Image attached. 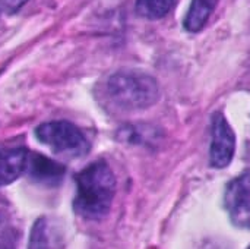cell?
Wrapping results in <instances>:
<instances>
[{"label": "cell", "instance_id": "6da1fadb", "mask_svg": "<svg viewBox=\"0 0 250 249\" xmlns=\"http://www.w3.org/2000/svg\"><path fill=\"white\" fill-rule=\"evenodd\" d=\"M75 182L73 208L76 214L86 220L105 217L116 194V178L110 166L103 160H97L81 170L75 176Z\"/></svg>", "mask_w": 250, "mask_h": 249}, {"label": "cell", "instance_id": "7a4b0ae2", "mask_svg": "<svg viewBox=\"0 0 250 249\" xmlns=\"http://www.w3.org/2000/svg\"><path fill=\"white\" fill-rule=\"evenodd\" d=\"M157 81L139 70H119L105 82V95L122 110H139L158 100Z\"/></svg>", "mask_w": 250, "mask_h": 249}, {"label": "cell", "instance_id": "3957f363", "mask_svg": "<svg viewBox=\"0 0 250 249\" xmlns=\"http://www.w3.org/2000/svg\"><path fill=\"white\" fill-rule=\"evenodd\" d=\"M35 138L47 145L54 154L79 158L89 153V141L82 131L67 120H53L41 123L35 131Z\"/></svg>", "mask_w": 250, "mask_h": 249}, {"label": "cell", "instance_id": "277c9868", "mask_svg": "<svg viewBox=\"0 0 250 249\" xmlns=\"http://www.w3.org/2000/svg\"><path fill=\"white\" fill-rule=\"evenodd\" d=\"M224 203L233 225L250 230V172H245L227 185Z\"/></svg>", "mask_w": 250, "mask_h": 249}, {"label": "cell", "instance_id": "5b68a950", "mask_svg": "<svg viewBox=\"0 0 250 249\" xmlns=\"http://www.w3.org/2000/svg\"><path fill=\"white\" fill-rule=\"evenodd\" d=\"M236 150V136L221 113L212 116V142H211V166L217 169L227 167L234 156Z\"/></svg>", "mask_w": 250, "mask_h": 249}, {"label": "cell", "instance_id": "8992f818", "mask_svg": "<svg viewBox=\"0 0 250 249\" xmlns=\"http://www.w3.org/2000/svg\"><path fill=\"white\" fill-rule=\"evenodd\" d=\"M26 172L34 182L45 186H56L62 182L66 169L63 164L40 153H29Z\"/></svg>", "mask_w": 250, "mask_h": 249}, {"label": "cell", "instance_id": "52a82bcc", "mask_svg": "<svg viewBox=\"0 0 250 249\" xmlns=\"http://www.w3.org/2000/svg\"><path fill=\"white\" fill-rule=\"evenodd\" d=\"M29 151L22 147L0 148V186L15 182L26 172Z\"/></svg>", "mask_w": 250, "mask_h": 249}, {"label": "cell", "instance_id": "ba28073f", "mask_svg": "<svg viewBox=\"0 0 250 249\" xmlns=\"http://www.w3.org/2000/svg\"><path fill=\"white\" fill-rule=\"evenodd\" d=\"M214 7L215 0H193L185 18V28L189 32L201 31L208 22Z\"/></svg>", "mask_w": 250, "mask_h": 249}, {"label": "cell", "instance_id": "9c48e42d", "mask_svg": "<svg viewBox=\"0 0 250 249\" xmlns=\"http://www.w3.org/2000/svg\"><path fill=\"white\" fill-rule=\"evenodd\" d=\"M174 6L176 0H136V13L146 19H161Z\"/></svg>", "mask_w": 250, "mask_h": 249}, {"label": "cell", "instance_id": "30bf717a", "mask_svg": "<svg viewBox=\"0 0 250 249\" xmlns=\"http://www.w3.org/2000/svg\"><path fill=\"white\" fill-rule=\"evenodd\" d=\"M13 227L10 225L0 223V249H13Z\"/></svg>", "mask_w": 250, "mask_h": 249}, {"label": "cell", "instance_id": "8fae6325", "mask_svg": "<svg viewBox=\"0 0 250 249\" xmlns=\"http://www.w3.org/2000/svg\"><path fill=\"white\" fill-rule=\"evenodd\" d=\"M28 0H1L3 6L9 10V12H15L18 10L21 6H23Z\"/></svg>", "mask_w": 250, "mask_h": 249}, {"label": "cell", "instance_id": "7c38bea8", "mask_svg": "<svg viewBox=\"0 0 250 249\" xmlns=\"http://www.w3.org/2000/svg\"><path fill=\"white\" fill-rule=\"evenodd\" d=\"M248 249H250V247H249V248H248Z\"/></svg>", "mask_w": 250, "mask_h": 249}]
</instances>
